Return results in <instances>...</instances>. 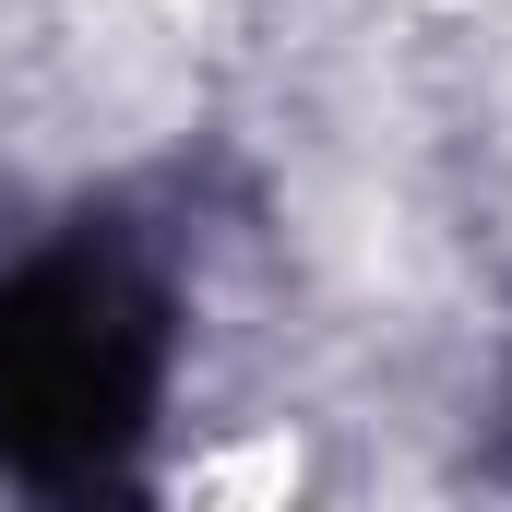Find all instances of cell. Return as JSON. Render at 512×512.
<instances>
[{"label":"cell","mask_w":512,"mask_h":512,"mask_svg":"<svg viewBox=\"0 0 512 512\" xmlns=\"http://www.w3.org/2000/svg\"><path fill=\"white\" fill-rule=\"evenodd\" d=\"M179 382V298L167 274L108 239L60 227L24 262H0V477L84 501L120 489Z\"/></svg>","instance_id":"6da1fadb"}]
</instances>
